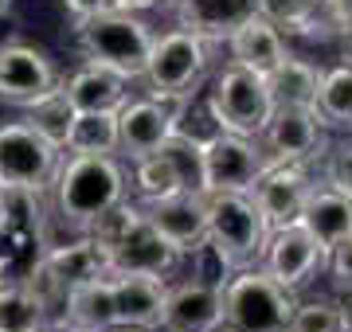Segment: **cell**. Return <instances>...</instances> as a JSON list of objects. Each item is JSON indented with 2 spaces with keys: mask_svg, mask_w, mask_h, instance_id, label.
Instances as JSON below:
<instances>
[{
  "mask_svg": "<svg viewBox=\"0 0 352 332\" xmlns=\"http://www.w3.org/2000/svg\"><path fill=\"white\" fill-rule=\"evenodd\" d=\"M126 192H129V180L118 156L67 153L55 168L47 200H51V211H55V223L82 235L106 207L126 200Z\"/></svg>",
  "mask_w": 352,
  "mask_h": 332,
  "instance_id": "1",
  "label": "cell"
},
{
  "mask_svg": "<svg viewBox=\"0 0 352 332\" xmlns=\"http://www.w3.org/2000/svg\"><path fill=\"white\" fill-rule=\"evenodd\" d=\"M71 32H75V47L82 55V63L110 67L126 82L141 78L153 36H157L149 20H141L138 12H122V8H106V12H94L87 20H75Z\"/></svg>",
  "mask_w": 352,
  "mask_h": 332,
  "instance_id": "2",
  "label": "cell"
},
{
  "mask_svg": "<svg viewBox=\"0 0 352 332\" xmlns=\"http://www.w3.org/2000/svg\"><path fill=\"white\" fill-rule=\"evenodd\" d=\"M212 47L215 43L200 39L196 32H184V27L161 32V36H153L149 59H145V71H141L138 82L157 102L188 106L196 98V90L204 86V75H208V63H212Z\"/></svg>",
  "mask_w": 352,
  "mask_h": 332,
  "instance_id": "3",
  "label": "cell"
},
{
  "mask_svg": "<svg viewBox=\"0 0 352 332\" xmlns=\"http://www.w3.org/2000/svg\"><path fill=\"white\" fill-rule=\"evenodd\" d=\"M208 204V254L223 274L258 266L270 223L254 207L251 192H204Z\"/></svg>",
  "mask_w": 352,
  "mask_h": 332,
  "instance_id": "4",
  "label": "cell"
},
{
  "mask_svg": "<svg viewBox=\"0 0 352 332\" xmlns=\"http://www.w3.org/2000/svg\"><path fill=\"white\" fill-rule=\"evenodd\" d=\"M223 324L235 332H286L298 309V294L278 285L263 266H247L219 281Z\"/></svg>",
  "mask_w": 352,
  "mask_h": 332,
  "instance_id": "5",
  "label": "cell"
},
{
  "mask_svg": "<svg viewBox=\"0 0 352 332\" xmlns=\"http://www.w3.org/2000/svg\"><path fill=\"white\" fill-rule=\"evenodd\" d=\"M208 110H212L215 129L239 133V137H258L274 114V94L266 86V75H258L251 67L227 63L212 82Z\"/></svg>",
  "mask_w": 352,
  "mask_h": 332,
  "instance_id": "6",
  "label": "cell"
},
{
  "mask_svg": "<svg viewBox=\"0 0 352 332\" xmlns=\"http://www.w3.org/2000/svg\"><path fill=\"white\" fill-rule=\"evenodd\" d=\"M270 168L258 137H239L215 129L200 137V192H251V184Z\"/></svg>",
  "mask_w": 352,
  "mask_h": 332,
  "instance_id": "7",
  "label": "cell"
},
{
  "mask_svg": "<svg viewBox=\"0 0 352 332\" xmlns=\"http://www.w3.org/2000/svg\"><path fill=\"white\" fill-rule=\"evenodd\" d=\"M59 161H63V153L47 145L28 121L0 126V188L43 192V188H51Z\"/></svg>",
  "mask_w": 352,
  "mask_h": 332,
  "instance_id": "8",
  "label": "cell"
},
{
  "mask_svg": "<svg viewBox=\"0 0 352 332\" xmlns=\"http://www.w3.org/2000/svg\"><path fill=\"white\" fill-rule=\"evenodd\" d=\"M258 145L270 165H314L329 149V133L314 106H274Z\"/></svg>",
  "mask_w": 352,
  "mask_h": 332,
  "instance_id": "9",
  "label": "cell"
},
{
  "mask_svg": "<svg viewBox=\"0 0 352 332\" xmlns=\"http://www.w3.org/2000/svg\"><path fill=\"white\" fill-rule=\"evenodd\" d=\"M102 254H106L110 274H145V278H157V281L176 278V270L184 266V254L145 219V211H138L133 223Z\"/></svg>",
  "mask_w": 352,
  "mask_h": 332,
  "instance_id": "10",
  "label": "cell"
},
{
  "mask_svg": "<svg viewBox=\"0 0 352 332\" xmlns=\"http://www.w3.org/2000/svg\"><path fill=\"white\" fill-rule=\"evenodd\" d=\"M258 266L294 294H302L305 285L325 270V250L314 235L302 227V223H282V227H270L263 246V258Z\"/></svg>",
  "mask_w": 352,
  "mask_h": 332,
  "instance_id": "11",
  "label": "cell"
},
{
  "mask_svg": "<svg viewBox=\"0 0 352 332\" xmlns=\"http://www.w3.org/2000/svg\"><path fill=\"white\" fill-rule=\"evenodd\" d=\"M59 67L51 63V55L36 43H0V102L28 110L32 102L47 98L51 90H59Z\"/></svg>",
  "mask_w": 352,
  "mask_h": 332,
  "instance_id": "12",
  "label": "cell"
},
{
  "mask_svg": "<svg viewBox=\"0 0 352 332\" xmlns=\"http://www.w3.org/2000/svg\"><path fill=\"white\" fill-rule=\"evenodd\" d=\"M180 110L184 106L173 102H157V98H133L129 94L126 102L113 110V121H118V156L126 161H138L145 153H157L164 141L173 137L176 121H180Z\"/></svg>",
  "mask_w": 352,
  "mask_h": 332,
  "instance_id": "13",
  "label": "cell"
},
{
  "mask_svg": "<svg viewBox=\"0 0 352 332\" xmlns=\"http://www.w3.org/2000/svg\"><path fill=\"white\" fill-rule=\"evenodd\" d=\"M219 324H223L219 281L196 274V278H180L164 285L161 332H215Z\"/></svg>",
  "mask_w": 352,
  "mask_h": 332,
  "instance_id": "14",
  "label": "cell"
},
{
  "mask_svg": "<svg viewBox=\"0 0 352 332\" xmlns=\"http://www.w3.org/2000/svg\"><path fill=\"white\" fill-rule=\"evenodd\" d=\"M141 211L184 258L188 254L196 258L208 250V204H204V192L184 188V192H173L164 200H153Z\"/></svg>",
  "mask_w": 352,
  "mask_h": 332,
  "instance_id": "15",
  "label": "cell"
},
{
  "mask_svg": "<svg viewBox=\"0 0 352 332\" xmlns=\"http://www.w3.org/2000/svg\"><path fill=\"white\" fill-rule=\"evenodd\" d=\"M314 184L317 180L309 176V165H270L251 184V200L270 227H282V223H298Z\"/></svg>",
  "mask_w": 352,
  "mask_h": 332,
  "instance_id": "16",
  "label": "cell"
},
{
  "mask_svg": "<svg viewBox=\"0 0 352 332\" xmlns=\"http://www.w3.org/2000/svg\"><path fill=\"white\" fill-rule=\"evenodd\" d=\"M164 285L168 281L145 278V274H110L113 289V324H133V329H161Z\"/></svg>",
  "mask_w": 352,
  "mask_h": 332,
  "instance_id": "17",
  "label": "cell"
},
{
  "mask_svg": "<svg viewBox=\"0 0 352 332\" xmlns=\"http://www.w3.org/2000/svg\"><path fill=\"white\" fill-rule=\"evenodd\" d=\"M223 43H227L231 63L251 67V71H258V75H270V71H274V67L289 55L282 32H278L270 20H263L258 12L247 16V20H243V24L223 39Z\"/></svg>",
  "mask_w": 352,
  "mask_h": 332,
  "instance_id": "18",
  "label": "cell"
},
{
  "mask_svg": "<svg viewBox=\"0 0 352 332\" xmlns=\"http://www.w3.org/2000/svg\"><path fill=\"white\" fill-rule=\"evenodd\" d=\"M59 90L67 94V102L75 106L78 114H102V110H118L129 98V82L122 75H113L110 67L82 63L78 71L59 82Z\"/></svg>",
  "mask_w": 352,
  "mask_h": 332,
  "instance_id": "19",
  "label": "cell"
},
{
  "mask_svg": "<svg viewBox=\"0 0 352 332\" xmlns=\"http://www.w3.org/2000/svg\"><path fill=\"white\" fill-rule=\"evenodd\" d=\"M168 12L184 32H196L208 43H223L254 12V0H176Z\"/></svg>",
  "mask_w": 352,
  "mask_h": 332,
  "instance_id": "20",
  "label": "cell"
},
{
  "mask_svg": "<svg viewBox=\"0 0 352 332\" xmlns=\"http://www.w3.org/2000/svg\"><path fill=\"white\" fill-rule=\"evenodd\" d=\"M298 223L321 243V250H329L344 235H352V200L317 180L309 200H305V207H302V215H298Z\"/></svg>",
  "mask_w": 352,
  "mask_h": 332,
  "instance_id": "21",
  "label": "cell"
},
{
  "mask_svg": "<svg viewBox=\"0 0 352 332\" xmlns=\"http://www.w3.org/2000/svg\"><path fill=\"white\" fill-rule=\"evenodd\" d=\"M63 324L71 332H106L113 324V289L110 274L90 281H78L67 289L63 301Z\"/></svg>",
  "mask_w": 352,
  "mask_h": 332,
  "instance_id": "22",
  "label": "cell"
},
{
  "mask_svg": "<svg viewBox=\"0 0 352 332\" xmlns=\"http://www.w3.org/2000/svg\"><path fill=\"white\" fill-rule=\"evenodd\" d=\"M47 258V266L55 270V278L63 281L67 289L78 285V281H90V278H102V274H110L106 270V254H102V246L90 239V235H78L71 243H55L43 250Z\"/></svg>",
  "mask_w": 352,
  "mask_h": 332,
  "instance_id": "23",
  "label": "cell"
},
{
  "mask_svg": "<svg viewBox=\"0 0 352 332\" xmlns=\"http://www.w3.org/2000/svg\"><path fill=\"white\" fill-rule=\"evenodd\" d=\"M266 86L274 94V106H314L317 86H321V67H314L309 59H298V55H286L266 75Z\"/></svg>",
  "mask_w": 352,
  "mask_h": 332,
  "instance_id": "24",
  "label": "cell"
},
{
  "mask_svg": "<svg viewBox=\"0 0 352 332\" xmlns=\"http://www.w3.org/2000/svg\"><path fill=\"white\" fill-rule=\"evenodd\" d=\"M314 110L321 114L325 129H349L352 133V63H337L321 71Z\"/></svg>",
  "mask_w": 352,
  "mask_h": 332,
  "instance_id": "25",
  "label": "cell"
},
{
  "mask_svg": "<svg viewBox=\"0 0 352 332\" xmlns=\"http://www.w3.org/2000/svg\"><path fill=\"white\" fill-rule=\"evenodd\" d=\"M75 117L78 110L71 102H67L63 90H51L47 98H39V102L28 106V126L36 129L39 137L47 141V145H55L59 153L67 149V137H71V129H75Z\"/></svg>",
  "mask_w": 352,
  "mask_h": 332,
  "instance_id": "26",
  "label": "cell"
},
{
  "mask_svg": "<svg viewBox=\"0 0 352 332\" xmlns=\"http://www.w3.org/2000/svg\"><path fill=\"white\" fill-rule=\"evenodd\" d=\"M254 12L270 20L282 36H317L321 24V0H254Z\"/></svg>",
  "mask_w": 352,
  "mask_h": 332,
  "instance_id": "27",
  "label": "cell"
},
{
  "mask_svg": "<svg viewBox=\"0 0 352 332\" xmlns=\"http://www.w3.org/2000/svg\"><path fill=\"white\" fill-rule=\"evenodd\" d=\"M63 153L118 156V121H113L110 110H102V114H78Z\"/></svg>",
  "mask_w": 352,
  "mask_h": 332,
  "instance_id": "28",
  "label": "cell"
},
{
  "mask_svg": "<svg viewBox=\"0 0 352 332\" xmlns=\"http://www.w3.org/2000/svg\"><path fill=\"white\" fill-rule=\"evenodd\" d=\"M47 324V313L16 278L0 281V332H36Z\"/></svg>",
  "mask_w": 352,
  "mask_h": 332,
  "instance_id": "29",
  "label": "cell"
},
{
  "mask_svg": "<svg viewBox=\"0 0 352 332\" xmlns=\"http://www.w3.org/2000/svg\"><path fill=\"white\" fill-rule=\"evenodd\" d=\"M349 317V305H337V301H298L286 332H344Z\"/></svg>",
  "mask_w": 352,
  "mask_h": 332,
  "instance_id": "30",
  "label": "cell"
},
{
  "mask_svg": "<svg viewBox=\"0 0 352 332\" xmlns=\"http://www.w3.org/2000/svg\"><path fill=\"white\" fill-rule=\"evenodd\" d=\"M321 184L337 188L352 200V141H340V145H329L321 153Z\"/></svg>",
  "mask_w": 352,
  "mask_h": 332,
  "instance_id": "31",
  "label": "cell"
},
{
  "mask_svg": "<svg viewBox=\"0 0 352 332\" xmlns=\"http://www.w3.org/2000/svg\"><path fill=\"white\" fill-rule=\"evenodd\" d=\"M321 274L329 278V285H333L340 297L352 301V235H344L340 243H333L325 250V270H321Z\"/></svg>",
  "mask_w": 352,
  "mask_h": 332,
  "instance_id": "32",
  "label": "cell"
},
{
  "mask_svg": "<svg viewBox=\"0 0 352 332\" xmlns=\"http://www.w3.org/2000/svg\"><path fill=\"white\" fill-rule=\"evenodd\" d=\"M67 16H71V24L75 20H87V16L94 12H106V8H113V0H63Z\"/></svg>",
  "mask_w": 352,
  "mask_h": 332,
  "instance_id": "33",
  "label": "cell"
},
{
  "mask_svg": "<svg viewBox=\"0 0 352 332\" xmlns=\"http://www.w3.org/2000/svg\"><path fill=\"white\" fill-rule=\"evenodd\" d=\"M176 0H113V8H122V12H153V8H173Z\"/></svg>",
  "mask_w": 352,
  "mask_h": 332,
  "instance_id": "34",
  "label": "cell"
},
{
  "mask_svg": "<svg viewBox=\"0 0 352 332\" xmlns=\"http://www.w3.org/2000/svg\"><path fill=\"white\" fill-rule=\"evenodd\" d=\"M337 39H340V55H344V63H352V12L344 16V24L337 27Z\"/></svg>",
  "mask_w": 352,
  "mask_h": 332,
  "instance_id": "35",
  "label": "cell"
},
{
  "mask_svg": "<svg viewBox=\"0 0 352 332\" xmlns=\"http://www.w3.org/2000/svg\"><path fill=\"white\" fill-rule=\"evenodd\" d=\"M106 332H149V329H133V324H110Z\"/></svg>",
  "mask_w": 352,
  "mask_h": 332,
  "instance_id": "36",
  "label": "cell"
},
{
  "mask_svg": "<svg viewBox=\"0 0 352 332\" xmlns=\"http://www.w3.org/2000/svg\"><path fill=\"white\" fill-rule=\"evenodd\" d=\"M36 332H71V329H63V324H43V329H36Z\"/></svg>",
  "mask_w": 352,
  "mask_h": 332,
  "instance_id": "37",
  "label": "cell"
},
{
  "mask_svg": "<svg viewBox=\"0 0 352 332\" xmlns=\"http://www.w3.org/2000/svg\"><path fill=\"white\" fill-rule=\"evenodd\" d=\"M8 4H12V0H0V12H8Z\"/></svg>",
  "mask_w": 352,
  "mask_h": 332,
  "instance_id": "38",
  "label": "cell"
},
{
  "mask_svg": "<svg viewBox=\"0 0 352 332\" xmlns=\"http://www.w3.org/2000/svg\"><path fill=\"white\" fill-rule=\"evenodd\" d=\"M215 332H235V329H227V324H219V329H215Z\"/></svg>",
  "mask_w": 352,
  "mask_h": 332,
  "instance_id": "39",
  "label": "cell"
},
{
  "mask_svg": "<svg viewBox=\"0 0 352 332\" xmlns=\"http://www.w3.org/2000/svg\"><path fill=\"white\" fill-rule=\"evenodd\" d=\"M344 332H352V317H349V329H344Z\"/></svg>",
  "mask_w": 352,
  "mask_h": 332,
  "instance_id": "40",
  "label": "cell"
},
{
  "mask_svg": "<svg viewBox=\"0 0 352 332\" xmlns=\"http://www.w3.org/2000/svg\"><path fill=\"white\" fill-rule=\"evenodd\" d=\"M0 192H4V188H0Z\"/></svg>",
  "mask_w": 352,
  "mask_h": 332,
  "instance_id": "41",
  "label": "cell"
},
{
  "mask_svg": "<svg viewBox=\"0 0 352 332\" xmlns=\"http://www.w3.org/2000/svg\"><path fill=\"white\" fill-rule=\"evenodd\" d=\"M0 281H4V278H0Z\"/></svg>",
  "mask_w": 352,
  "mask_h": 332,
  "instance_id": "42",
  "label": "cell"
}]
</instances>
